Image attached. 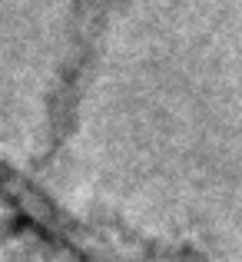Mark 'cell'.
I'll return each mask as SVG.
<instances>
[{"label":"cell","instance_id":"1","mask_svg":"<svg viewBox=\"0 0 242 262\" xmlns=\"http://www.w3.org/2000/svg\"><path fill=\"white\" fill-rule=\"evenodd\" d=\"M239 83H242V60H239Z\"/></svg>","mask_w":242,"mask_h":262}]
</instances>
